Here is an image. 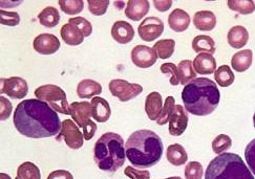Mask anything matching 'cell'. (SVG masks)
Here are the masks:
<instances>
[{"mask_svg":"<svg viewBox=\"0 0 255 179\" xmlns=\"http://www.w3.org/2000/svg\"><path fill=\"white\" fill-rule=\"evenodd\" d=\"M204 168L199 162H190L185 167L186 179H203Z\"/></svg>","mask_w":255,"mask_h":179,"instance_id":"obj_37","label":"cell"},{"mask_svg":"<svg viewBox=\"0 0 255 179\" xmlns=\"http://www.w3.org/2000/svg\"><path fill=\"white\" fill-rule=\"evenodd\" d=\"M174 107H175L174 97L173 96L166 97L165 104L163 106V110L161 112L160 117L158 118V121H156V124L160 126H163V125H166L167 123H169V119H170L171 114L173 113Z\"/></svg>","mask_w":255,"mask_h":179,"instance_id":"obj_35","label":"cell"},{"mask_svg":"<svg viewBox=\"0 0 255 179\" xmlns=\"http://www.w3.org/2000/svg\"><path fill=\"white\" fill-rule=\"evenodd\" d=\"M188 112L182 105H175L173 113L169 119V134L172 136L182 135L188 126Z\"/></svg>","mask_w":255,"mask_h":179,"instance_id":"obj_12","label":"cell"},{"mask_svg":"<svg viewBox=\"0 0 255 179\" xmlns=\"http://www.w3.org/2000/svg\"><path fill=\"white\" fill-rule=\"evenodd\" d=\"M92 109H93V118L98 123H106L109 121L112 109L105 98L100 96H95L92 99Z\"/></svg>","mask_w":255,"mask_h":179,"instance_id":"obj_20","label":"cell"},{"mask_svg":"<svg viewBox=\"0 0 255 179\" xmlns=\"http://www.w3.org/2000/svg\"><path fill=\"white\" fill-rule=\"evenodd\" d=\"M253 53L251 49H243V51L234 54L231 59V66L238 73L248 71L252 64Z\"/></svg>","mask_w":255,"mask_h":179,"instance_id":"obj_25","label":"cell"},{"mask_svg":"<svg viewBox=\"0 0 255 179\" xmlns=\"http://www.w3.org/2000/svg\"><path fill=\"white\" fill-rule=\"evenodd\" d=\"M192 49L195 53L212 55L215 53V42L210 36L200 35L192 40Z\"/></svg>","mask_w":255,"mask_h":179,"instance_id":"obj_27","label":"cell"},{"mask_svg":"<svg viewBox=\"0 0 255 179\" xmlns=\"http://www.w3.org/2000/svg\"><path fill=\"white\" fill-rule=\"evenodd\" d=\"M13 111V105L12 103L8 101L6 97H4L3 95L0 96V119L1 121H6V119L9 117Z\"/></svg>","mask_w":255,"mask_h":179,"instance_id":"obj_44","label":"cell"},{"mask_svg":"<svg viewBox=\"0 0 255 179\" xmlns=\"http://www.w3.org/2000/svg\"><path fill=\"white\" fill-rule=\"evenodd\" d=\"M192 63L195 73L200 75H211L217 71V60L210 54H199Z\"/></svg>","mask_w":255,"mask_h":179,"instance_id":"obj_17","label":"cell"},{"mask_svg":"<svg viewBox=\"0 0 255 179\" xmlns=\"http://www.w3.org/2000/svg\"><path fill=\"white\" fill-rule=\"evenodd\" d=\"M13 122L17 131L28 138L52 137L60 132L62 126L54 109L38 98H28L19 103Z\"/></svg>","mask_w":255,"mask_h":179,"instance_id":"obj_1","label":"cell"},{"mask_svg":"<svg viewBox=\"0 0 255 179\" xmlns=\"http://www.w3.org/2000/svg\"><path fill=\"white\" fill-rule=\"evenodd\" d=\"M97 129H98V127L94 121H92L87 126H85L83 128L84 139H86V141H91V139L94 137L95 133L97 132Z\"/></svg>","mask_w":255,"mask_h":179,"instance_id":"obj_46","label":"cell"},{"mask_svg":"<svg viewBox=\"0 0 255 179\" xmlns=\"http://www.w3.org/2000/svg\"><path fill=\"white\" fill-rule=\"evenodd\" d=\"M182 99L187 112L198 116H206L218 108L221 93L212 80L197 78L185 85L182 91Z\"/></svg>","mask_w":255,"mask_h":179,"instance_id":"obj_3","label":"cell"},{"mask_svg":"<svg viewBox=\"0 0 255 179\" xmlns=\"http://www.w3.org/2000/svg\"><path fill=\"white\" fill-rule=\"evenodd\" d=\"M179 78H180V84L187 85L192 80L197 79V73H195L193 68V63L190 60H183L180 62L179 66Z\"/></svg>","mask_w":255,"mask_h":179,"instance_id":"obj_30","label":"cell"},{"mask_svg":"<svg viewBox=\"0 0 255 179\" xmlns=\"http://www.w3.org/2000/svg\"><path fill=\"white\" fill-rule=\"evenodd\" d=\"M158 58L154 49L146 45H136L131 51V61L136 67L140 68H149L153 66Z\"/></svg>","mask_w":255,"mask_h":179,"instance_id":"obj_11","label":"cell"},{"mask_svg":"<svg viewBox=\"0 0 255 179\" xmlns=\"http://www.w3.org/2000/svg\"><path fill=\"white\" fill-rule=\"evenodd\" d=\"M245 157L250 171L255 175V138L247 145L245 149Z\"/></svg>","mask_w":255,"mask_h":179,"instance_id":"obj_42","label":"cell"},{"mask_svg":"<svg viewBox=\"0 0 255 179\" xmlns=\"http://www.w3.org/2000/svg\"><path fill=\"white\" fill-rule=\"evenodd\" d=\"M112 37L116 42L124 45L132 41L134 29L129 22L119 20V21H116L112 27Z\"/></svg>","mask_w":255,"mask_h":179,"instance_id":"obj_15","label":"cell"},{"mask_svg":"<svg viewBox=\"0 0 255 179\" xmlns=\"http://www.w3.org/2000/svg\"><path fill=\"white\" fill-rule=\"evenodd\" d=\"M38 99L50 105L56 112L71 115V105L67 102L66 93L61 87L53 84H46L38 87L35 90Z\"/></svg>","mask_w":255,"mask_h":179,"instance_id":"obj_6","label":"cell"},{"mask_svg":"<svg viewBox=\"0 0 255 179\" xmlns=\"http://www.w3.org/2000/svg\"><path fill=\"white\" fill-rule=\"evenodd\" d=\"M125 144L121 135L107 132L101 135L94 147V161L100 170L116 173L125 163Z\"/></svg>","mask_w":255,"mask_h":179,"instance_id":"obj_4","label":"cell"},{"mask_svg":"<svg viewBox=\"0 0 255 179\" xmlns=\"http://www.w3.org/2000/svg\"><path fill=\"white\" fill-rule=\"evenodd\" d=\"M193 24L199 31H212L217 25V16L210 11L197 12L193 16Z\"/></svg>","mask_w":255,"mask_h":179,"instance_id":"obj_22","label":"cell"},{"mask_svg":"<svg viewBox=\"0 0 255 179\" xmlns=\"http://www.w3.org/2000/svg\"><path fill=\"white\" fill-rule=\"evenodd\" d=\"M62 137L66 146L73 150H78L83 146V133L79 130L75 122L71 119H64L62 122L61 130L57 135V141L60 142Z\"/></svg>","mask_w":255,"mask_h":179,"instance_id":"obj_8","label":"cell"},{"mask_svg":"<svg viewBox=\"0 0 255 179\" xmlns=\"http://www.w3.org/2000/svg\"><path fill=\"white\" fill-rule=\"evenodd\" d=\"M111 93L121 102H128L142 93L143 87L140 84L129 83L121 79L112 80L109 85Z\"/></svg>","mask_w":255,"mask_h":179,"instance_id":"obj_7","label":"cell"},{"mask_svg":"<svg viewBox=\"0 0 255 179\" xmlns=\"http://www.w3.org/2000/svg\"><path fill=\"white\" fill-rule=\"evenodd\" d=\"M88 9L95 16H102L107 12L110 0H88Z\"/></svg>","mask_w":255,"mask_h":179,"instance_id":"obj_38","label":"cell"},{"mask_svg":"<svg viewBox=\"0 0 255 179\" xmlns=\"http://www.w3.org/2000/svg\"><path fill=\"white\" fill-rule=\"evenodd\" d=\"M228 7L242 15H250L255 12V2L252 0H229Z\"/></svg>","mask_w":255,"mask_h":179,"instance_id":"obj_33","label":"cell"},{"mask_svg":"<svg viewBox=\"0 0 255 179\" xmlns=\"http://www.w3.org/2000/svg\"><path fill=\"white\" fill-rule=\"evenodd\" d=\"M47 179H74V176L66 170H56L47 176Z\"/></svg>","mask_w":255,"mask_h":179,"instance_id":"obj_47","label":"cell"},{"mask_svg":"<svg viewBox=\"0 0 255 179\" xmlns=\"http://www.w3.org/2000/svg\"><path fill=\"white\" fill-rule=\"evenodd\" d=\"M164 32V23L159 17H147L139 25L138 33L142 40L152 42L162 36Z\"/></svg>","mask_w":255,"mask_h":179,"instance_id":"obj_10","label":"cell"},{"mask_svg":"<svg viewBox=\"0 0 255 179\" xmlns=\"http://www.w3.org/2000/svg\"><path fill=\"white\" fill-rule=\"evenodd\" d=\"M165 179H182L180 176H173V177H169V178H165Z\"/></svg>","mask_w":255,"mask_h":179,"instance_id":"obj_49","label":"cell"},{"mask_svg":"<svg viewBox=\"0 0 255 179\" xmlns=\"http://www.w3.org/2000/svg\"><path fill=\"white\" fill-rule=\"evenodd\" d=\"M101 92V84L91 79L82 80L77 86V94L80 98H94L95 95H99Z\"/></svg>","mask_w":255,"mask_h":179,"instance_id":"obj_24","label":"cell"},{"mask_svg":"<svg viewBox=\"0 0 255 179\" xmlns=\"http://www.w3.org/2000/svg\"><path fill=\"white\" fill-rule=\"evenodd\" d=\"M161 73L164 75H169L170 79L169 82L171 85L176 86L180 84V78H179V69L173 63H164L161 65Z\"/></svg>","mask_w":255,"mask_h":179,"instance_id":"obj_40","label":"cell"},{"mask_svg":"<svg viewBox=\"0 0 255 179\" xmlns=\"http://www.w3.org/2000/svg\"><path fill=\"white\" fill-rule=\"evenodd\" d=\"M150 3L147 0H129L126 4L125 16L132 20V21H139L149 12Z\"/></svg>","mask_w":255,"mask_h":179,"instance_id":"obj_16","label":"cell"},{"mask_svg":"<svg viewBox=\"0 0 255 179\" xmlns=\"http://www.w3.org/2000/svg\"><path fill=\"white\" fill-rule=\"evenodd\" d=\"M15 179H41L40 170L35 164L25 162L18 167Z\"/></svg>","mask_w":255,"mask_h":179,"instance_id":"obj_29","label":"cell"},{"mask_svg":"<svg viewBox=\"0 0 255 179\" xmlns=\"http://www.w3.org/2000/svg\"><path fill=\"white\" fill-rule=\"evenodd\" d=\"M158 57L162 60L169 59L173 53L175 48V41L173 39H163L156 42L152 47Z\"/></svg>","mask_w":255,"mask_h":179,"instance_id":"obj_31","label":"cell"},{"mask_svg":"<svg viewBox=\"0 0 255 179\" xmlns=\"http://www.w3.org/2000/svg\"><path fill=\"white\" fill-rule=\"evenodd\" d=\"M33 47L40 55H53L60 48V41L53 34H40L34 39Z\"/></svg>","mask_w":255,"mask_h":179,"instance_id":"obj_13","label":"cell"},{"mask_svg":"<svg viewBox=\"0 0 255 179\" xmlns=\"http://www.w3.org/2000/svg\"><path fill=\"white\" fill-rule=\"evenodd\" d=\"M71 116L73 121L80 128H84L92 122L93 116L92 103L88 102H74L71 104Z\"/></svg>","mask_w":255,"mask_h":179,"instance_id":"obj_14","label":"cell"},{"mask_svg":"<svg viewBox=\"0 0 255 179\" xmlns=\"http://www.w3.org/2000/svg\"><path fill=\"white\" fill-rule=\"evenodd\" d=\"M62 12L67 15H77L83 11L84 1L82 0H59Z\"/></svg>","mask_w":255,"mask_h":179,"instance_id":"obj_34","label":"cell"},{"mask_svg":"<svg viewBox=\"0 0 255 179\" xmlns=\"http://www.w3.org/2000/svg\"><path fill=\"white\" fill-rule=\"evenodd\" d=\"M60 36L63 41L71 46L80 45L84 41V36L82 32L76 25L72 23L64 24L60 29Z\"/></svg>","mask_w":255,"mask_h":179,"instance_id":"obj_23","label":"cell"},{"mask_svg":"<svg viewBox=\"0 0 255 179\" xmlns=\"http://www.w3.org/2000/svg\"><path fill=\"white\" fill-rule=\"evenodd\" d=\"M227 41L232 48H243L249 41V33L246 27L235 25L231 27L227 35Z\"/></svg>","mask_w":255,"mask_h":179,"instance_id":"obj_21","label":"cell"},{"mask_svg":"<svg viewBox=\"0 0 255 179\" xmlns=\"http://www.w3.org/2000/svg\"><path fill=\"white\" fill-rule=\"evenodd\" d=\"M214 79L221 87H228L233 84L235 77L228 65H222L215 71Z\"/></svg>","mask_w":255,"mask_h":179,"instance_id":"obj_32","label":"cell"},{"mask_svg":"<svg viewBox=\"0 0 255 179\" xmlns=\"http://www.w3.org/2000/svg\"><path fill=\"white\" fill-rule=\"evenodd\" d=\"M152 3H153V6L161 13L167 12L172 5L171 0H153Z\"/></svg>","mask_w":255,"mask_h":179,"instance_id":"obj_45","label":"cell"},{"mask_svg":"<svg viewBox=\"0 0 255 179\" xmlns=\"http://www.w3.org/2000/svg\"><path fill=\"white\" fill-rule=\"evenodd\" d=\"M0 179H11V177L5 173H0Z\"/></svg>","mask_w":255,"mask_h":179,"instance_id":"obj_48","label":"cell"},{"mask_svg":"<svg viewBox=\"0 0 255 179\" xmlns=\"http://www.w3.org/2000/svg\"><path fill=\"white\" fill-rule=\"evenodd\" d=\"M166 157H167V161L175 167L183 166L188 161V154L180 144L169 146L167 148V152H166Z\"/></svg>","mask_w":255,"mask_h":179,"instance_id":"obj_26","label":"cell"},{"mask_svg":"<svg viewBox=\"0 0 255 179\" xmlns=\"http://www.w3.org/2000/svg\"><path fill=\"white\" fill-rule=\"evenodd\" d=\"M168 25L175 33L185 32L190 25V16L184 9L175 8L168 16Z\"/></svg>","mask_w":255,"mask_h":179,"instance_id":"obj_18","label":"cell"},{"mask_svg":"<svg viewBox=\"0 0 255 179\" xmlns=\"http://www.w3.org/2000/svg\"><path fill=\"white\" fill-rule=\"evenodd\" d=\"M124 174L130 179H150V173L147 170H138L133 167H126Z\"/></svg>","mask_w":255,"mask_h":179,"instance_id":"obj_43","label":"cell"},{"mask_svg":"<svg viewBox=\"0 0 255 179\" xmlns=\"http://www.w3.org/2000/svg\"><path fill=\"white\" fill-rule=\"evenodd\" d=\"M232 141L231 138L226 134H220L213 139L212 142V150L215 154H222L226 152L231 148Z\"/></svg>","mask_w":255,"mask_h":179,"instance_id":"obj_36","label":"cell"},{"mask_svg":"<svg viewBox=\"0 0 255 179\" xmlns=\"http://www.w3.org/2000/svg\"><path fill=\"white\" fill-rule=\"evenodd\" d=\"M205 179H255L242 157L235 153H222L209 163Z\"/></svg>","mask_w":255,"mask_h":179,"instance_id":"obj_5","label":"cell"},{"mask_svg":"<svg viewBox=\"0 0 255 179\" xmlns=\"http://www.w3.org/2000/svg\"><path fill=\"white\" fill-rule=\"evenodd\" d=\"M253 124H254V128H255V112H254V115H253Z\"/></svg>","mask_w":255,"mask_h":179,"instance_id":"obj_50","label":"cell"},{"mask_svg":"<svg viewBox=\"0 0 255 179\" xmlns=\"http://www.w3.org/2000/svg\"><path fill=\"white\" fill-rule=\"evenodd\" d=\"M125 150L126 157L133 167L147 169L161 161L164 146L158 134L143 129L133 132L128 137L125 144Z\"/></svg>","mask_w":255,"mask_h":179,"instance_id":"obj_2","label":"cell"},{"mask_svg":"<svg viewBox=\"0 0 255 179\" xmlns=\"http://www.w3.org/2000/svg\"><path fill=\"white\" fill-rule=\"evenodd\" d=\"M163 110V98L162 95L156 92H150L146 96L145 111L150 121H158Z\"/></svg>","mask_w":255,"mask_h":179,"instance_id":"obj_19","label":"cell"},{"mask_svg":"<svg viewBox=\"0 0 255 179\" xmlns=\"http://www.w3.org/2000/svg\"><path fill=\"white\" fill-rule=\"evenodd\" d=\"M38 19L41 25L47 28H53L59 24V21H60V14H59L56 7L47 6L39 13Z\"/></svg>","mask_w":255,"mask_h":179,"instance_id":"obj_28","label":"cell"},{"mask_svg":"<svg viewBox=\"0 0 255 179\" xmlns=\"http://www.w3.org/2000/svg\"><path fill=\"white\" fill-rule=\"evenodd\" d=\"M1 89L0 92L6 94L14 99H20L27 95L28 93V85L24 79L20 77H12V78H1Z\"/></svg>","mask_w":255,"mask_h":179,"instance_id":"obj_9","label":"cell"},{"mask_svg":"<svg viewBox=\"0 0 255 179\" xmlns=\"http://www.w3.org/2000/svg\"><path fill=\"white\" fill-rule=\"evenodd\" d=\"M0 23L7 26H16L20 23V16L16 12L0 11Z\"/></svg>","mask_w":255,"mask_h":179,"instance_id":"obj_41","label":"cell"},{"mask_svg":"<svg viewBox=\"0 0 255 179\" xmlns=\"http://www.w3.org/2000/svg\"><path fill=\"white\" fill-rule=\"evenodd\" d=\"M68 23L76 25L82 32L84 37H90L93 33L92 23L86 20L84 17H74L68 20Z\"/></svg>","mask_w":255,"mask_h":179,"instance_id":"obj_39","label":"cell"}]
</instances>
